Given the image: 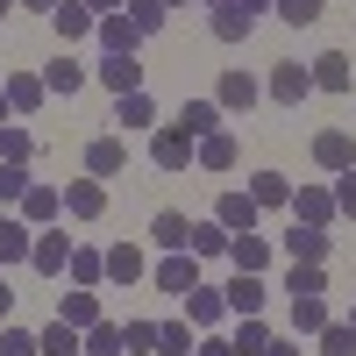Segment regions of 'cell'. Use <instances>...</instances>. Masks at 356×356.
<instances>
[{"mask_svg": "<svg viewBox=\"0 0 356 356\" xmlns=\"http://www.w3.org/2000/svg\"><path fill=\"white\" fill-rule=\"evenodd\" d=\"M150 164L157 171H193L200 164V143L178 129V122H164V129H150Z\"/></svg>", "mask_w": 356, "mask_h": 356, "instance_id": "obj_1", "label": "cell"}, {"mask_svg": "<svg viewBox=\"0 0 356 356\" xmlns=\"http://www.w3.org/2000/svg\"><path fill=\"white\" fill-rule=\"evenodd\" d=\"M307 93H314V65H292V57L271 65V79H264V100L271 107H300Z\"/></svg>", "mask_w": 356, "mask_h": 356, "instance_id": "obj_2", "label": "cell"}, {"mask_svg": "<svg viewBox=\"0 0 356 356\" xmlns=\"http://www.w3.org/2000/svg\"><path fill=\"white\" fill-rule=\"evenodd\" d=\"M150 285L164 292V300H186V292L200 285V257L193 250H164V264L150 271Z\"/></svg>", "mask_w": 356, "mask_h": 356, "instance_id": "obj_3", "label": "cell"}, {"mask_svg": "<svg viewBox=\"0 0 356 356\" xmlns=\"http://www.w3.org/2000/svg\"><path fill=\"white\" fill-rule=\"evenodd\" d=\"M278 250H285V264H328L335 235H328V228H307V221H292V228L278 235Z\"/></svg>", "mask_w": 356, "mask_h": 356, "instance_id": "obj_4", "label": "cell"}, {"mask_svg": "<svg viewBox=\"0 0 356 356\" xmlns=\"http://www.w3.org/2000/svg\"><path fill=\"white\" fill-rule=\"evenodd\" d=\"M29 271H43V278H65V271H72V235H65V228H36Z\"/></svg>", "mask_w": 356, "mask_h": 356, "instance_id": "obj_5", "label": "cell"}, {"mask_svg": "<svg viewBox=\"0 0 356 356\" xmlns=\"http://www.w3.org/2000/svg\"><path fill=\"white\" fill-rule=\"evenodd\" d=\"M214 100H221V114H250V107L264 100V79L235 65V72H221V86H214Z\"/></svg>", "mask_w": 356, "mask_h": 356, "instance_id": "obj_6", "label": "cell"}, {"mask_svg": "<svg viewBox=\"0 0 356 356\" xmlns=\"http://www.w3.org/2000/svg\"><path fill=\"white\" fill-rule=\"evenodd\" d=\"M257 214H264V207L250 200V186H228V193L214 200V221H221L228 235H257Z\"/></svg>", "mask_w": 356, "mask_h": 356, "instance_id": "obj_7", "label": "cell"}, {"mask_svg": "<svg viewBox=\"0 0 356 356\" xmlns=\"http://www.w3.org/2000/svg\"><path fill=\"white\" fill-rule=\"evenodd\" d=\"M29 250H36V228H29L15 207L0 214V271H15V264H29Z\"/></svg>", "mask_w": 356, "mask_h": 356, "instance_id": "obj_8", "label": "cell"}, {"mask_svg": "<svg viewBox=\"0 0 356 356\" xmlns=\"http://www.w3.org/2000/svg\"><path fill=\"white\" fill-rule=\"evenodd\" d=\"M129 171V143L122 136H93L86 143V178H122Z\"/></svg>", "mask_w": 356, "mask_h": 356, "instance_id": "obj_9", "label": "cell"}, {"mask_svg": "<svg viewBox=\"0 0 356 356\" xmlns=\"http://www.w3.org/2000/svg\"><path fill=\"white\" fill-rule=\"evenodd\" d=\"M292 221L335 228V186H300V193H292Z\"/></svg>", "mask_w": 356, "mask_h": 356, "instance_id": "obj_10", "label": "cell"}, {"mask_svg": "<svg viewBox=\"0 0 356 356\" xmlns=\"http://www.w3.org/2000/svg\"><path fill=\"white\" fill-rule=\"evenodd\" d=\"M314 164L321 171H356V136L349 129H321L314 136Z\"/></svg>", "mask_w": 356, "mask_h": 356, "instance_id": "obj_11", "label": "cell"}, {"mask_svg": "<svg viewBox=\"0 0 356 356\" xmlns=\"http://www.w3.org/2000/svg\"><path fill=\"white\" fill-rule=\"evenodd\" d=\"M65 214L72 221H100L107 214V186H100V178H72V186H65Z\"/></svg>", "mask_w": 356, "mask_h": 356, "instance_id": "obj_12", "label": "cell"}, {"mask_svg": "<svg viewBox=\"0 0 356 356\" xmlns=\"http://www.w3.org/2000/svg\"><path fill=\"white\" fill-rule=\"evenodd\" d=\"M221 292H228V314H243V321H250V314H264V300H271V285H264L257 271H235Z\"/></svg>", "mask_w": 356, "mask_h": 356, "instance_id": "obj_13", "label": "cell"}, {"mask_svg": "<svg viewBox=\"0 0 356 356\" xmlns=\"http://www.w3.org/2000/svg\"><path fill=\"white\" fill-rule=\"evenodd\" d=\"M93 36H100V50H107V57H136V50H143V29H136L129 15H100Z\"/></svg>", "mask_w": 356, "mask_h": 356, "instance_id": "obj_14", "label": "cell"}, {"mask_svg": "<svg viewBox=\"0 0 356 356\" xmlns=\"http://www.w3.org/2000/svg\"><path fill=\"white\" fill-rule=\"evenodd\" d=\"M349 86H356V65L342 50H321L314 57V93H349Z\"/></svg>", "mask_w": 356, "mask_h": 356, "instance_id": "obj_15", "label": "cell"}, {"mask_svg": "<svg viewBox=\"0 0 356 356\" xmlns=\"http://www.w3.org/2000/svg\"><path fill=\"white\" fill-rule=\"evenodd\" d=\"M57 214H65V186H29L22 193V221L29 228H50Z\"/></svg>", "mask_w": 356, "mask_h": 356, "instance_id": "obj_16", "label": "cell"}, {"mask_svg": "<svg viewBox=\"0 0 356 356\" xmlns=\"http://www.w3.org/2000/svg\"><path fill=\"white\" fill-rule=\"evenodd\" d=\"M143 278H150V257L136 243H114L107 250V285H143Z\"/></svg>", "mask_w": 356, "mask_h": 356, "instance_id": "obj_17", "label": "cell"}, {"mask_svg": "<svg viewBox=\"0 0 356 356\" xmlns=\"http://www.w3.org/2000/svg\"><path fill=\"white\" fill-rule=\"evenodd\" d=\"M271 257H278V250L264 243V235H228V264H235V271H257V278H264V271H271Z\"/></svg>", "mask_w": 356, "mask_h": 356, "instance_id": "obj_18", "label": "cell"}, {"mask_svg": "<svg viewBox=\"0 0 356 356\" xmlns=\"http://www.w3.org/2000/svg\"><path fill=\"white\" fill-rule=\"evenodd\" d=\"M50 29H57V36H65V43H86V36H93V29H100V15L86 8V0H65V8L50 15Z\"/></svg>", "mask_w": 356, "mask_h": 356, "instance_id": "obj_19", "label": "cell"}, {"mask_svg": "<svg viewBox=\"0 0 356 356\" xmlns=\"http://www.w3.org/2000/svg\"><path fill=\"white\" fill-rule=\"evenodd\" d=\"M57 321H72V328L86 335V328H93V321H107V314H100V292H86V285H72L65 300H57Z\"/></svg>", "mask_w": 356, "mask_h": 356, "instance_id": "obj_20", "label": "cell"}, {"mask_svg": "<svg viewBox=\"0 0 356 356\" xmlns=\"http://www.w3.org/2000/svg\"><path fill=\"white\" fill-rule=\"evenodd\" d=\"M221 122H228V114H221V100H186V107H178V129H186L193 143H207Z\"/></svg>", "mask_w": 356, "mask_h": 356, "instance_id": "obj_21", "label": "cell"}, {"mask_svg": "<svg viewBox=\"0 0 356 356\" xmlns=\"http://www.w3.org/2000/svg\"><path fill=\"white\" fill-rule=\"evenodd\" d=\"M207 29H214V43H250L257 15H250V8H235V0H221V8H214V22H207Z\"/></svg>", "mask_w": 356, "mask_h": 356, "instance_id": "obj_22", "label": "cell"}, {"mask_svg": "<svg viewBox=\"0 0 356 356\" xmlns=\"http://www.w3.org/2000/svg\"><path fill=\"white\" fill-rule=\"evenodd\" d=\"M72 285L100 292V285H107V250H93V243H72Z\"/></svg>", "mask_w": 356, "mask_h": 356, "instance_id": "obj_23", "label": "cell"}, {"mask_svg": "<svg viewBox=\"0 0 356 356\" xmlns=\"http://www.w3.org/2000/svg\"><path fill=\"white\" fill-rule=\"evenodd\" d=\"M100 86H107L114 100H122V93H143V65H136V57H100Z\"/></svg>", "mask_w": 356, "mask_h": 356, "instance_id": "obj_24", "label": "cell"}, {"mask_svg": "<svg viewBox=\"0 0 356 356\" xmlns=\"http://www.w3.org/2000/svg\"><path fill=\"white\" fill-rule=\"evenodd\" d=\"M178 307H186V321H193V328H214V321L228 314V292H207V285H193Z\"/></svg>", "mask_w": 356, "mask_h": 356, "instance_id": "obj_25", "label": "cell"}, {"mask_svg": "<svg viewBox=\"0 0 356 356\" xmlns=\"http://www.w3.org/2000/svg\"><path fill=\"white\" fill-rule=\"evenodd\" d=\"M114 122H122V129H164L150 93H122V100H114Z\"/></svg>", "mask_w": 356, "mask_h": 356, "instance_id": "obj_26", "label": "cell"}, {"mask_svg": "<svg viewBox=\"0 0 356 356\" xmlns=\"http://www.w3.org/2000/svg\"><path fill=\"white\" fill-rule=\"evenodd\" d=\"M150 243H157V250H186V243H193V221L178 214V207H164V214L150 221Z\"/></svg>", "mask_w": 356, "mask_h": 356, "instance_id": "obj_27", "label": "cell"}, {"mask_svg": "<svg viewBox=\"0 0 356 356\" xmlns=\"http://www.w3.org/2000/svg\"><path fill=\"white\" fill-rule=\"evenodd\" d=\"M8 100H15V114H36V107L50 100V86H43V72H15V79H8Z\"/></svg>", "mask_w": 356, "mask_h": 356, "instance_id": "obj_28", "label": "cell"}, {"mask_svg": "<svg viewBox=\"0 0 356 356\" xmlns=\"http://www.w3.org/2000/svg\"><path fill=\"white\" fill-rule=\"evenodd\" d=\"M285 292H292V300H328V271H321V264H292Z\"/></svg>", "mask_w": 356, "mask_h": 356, "instance_id": "obj_29", "label": "cell"}, {"mask_svg": "<svg viewBox=\"0 0 356 356\" xmlns=\"http://www.w3.org/2000/svg\"><path fill=\"white\" fill-rule=\"evenodd\" d=\"M36 342H43V356H86V335L72 328V321H50V328H36Z\"/></svg>", "mask_w": 356, "mask_h": 356, "instance_id": "obj_30", "label": "cell"}, {"mask_svg": "<svg viewBox=\"0 0 356 356\" xmlns=\"http://www.w3.org/2000/svg\"><path fill=\"white\" fill-rule=\"evenodd\" d=\"M43 86H50V93H65V100H79L86 65H79V57H57V65H43Z\"/></svg>", "mask_w": 356, "mask_h": 356, "instance_id": "obj_31", "label": "cell"}, {"mask_svg": "<svg viewBox=\"0 0 356 356\" xmlns=\"http://www.w3.org/2000/svg\"><path fill=\"white\" fill-rule=\"evenodd\" d=\"M235 157H243V150H235L228 129H214V136L200 143V171H235Z\"/></svg>", "mask_w": 356, "mask_h": 356, "instance_id": "obj_32", "label": "cell"}, {"mask_svg": "<svg viewBox=\"0 0 356 356\" xmlns=\"http://www.w3.org/2000/svg\"><path fill=\"white\" fill-rule=\"evenodd\" d=\"M250 200H257V207H292V178H285V171H257V178H250Z\"/></svg>", "mask_w": 356, "mask_h": 356, "instance_id": "obj_33", "label": "cell"}, {"mask_svg": "<svg viewBox=\"0 0 356 356\" xmlns=\"http://www.w3.org/2000/svg\"><path fill=\"white\" fill-rule=\"evenodd\" d=\"M86 356H129L122 321H93V328H86Z\"/></svg>", "mask_w": 356, "mask_h": 356, "instance_id": "obj_34", "label": "cell"}, {"mask_svg": "<svg viewBox=\"0 0 356 356\" xmlns=\"http://www.w3.org/2000/svg\"><path fill=\"white\" fill-rule=\"evenodd\" d=\"M228 342H235V356H264V349H271V321H264V314H250Z\"/></svg>", "mask_w": 356, "mask_h": 356, "instance_id": "obj_35", "label": "cell"}, {"mask_svg": "<svg viewBox=\"0 0 356 356\" xmlns=\"http://www.w3.org/2000/svg\"><path fill=\"white\" fill-rule=\"evenodd\" d=\"M193 257H228V228L207 214V221H193V243H186Z\"/></svg>", "mask_w": 356, "mask_h": 356, "instance_id": "obj_36", "label": "cell"}, {"mask_svg": "<svg viewBox=\"0 0 356 356\" xmlns=\"http://www.w3.org/2000/svg\"><path fill=\"white\" fill-rule=\"evenodd\" d=\"M193 321H157V356H193Z\"/></svg>", "mask_w": 356, "mask_h": 356, "instance_id": "obj_37", "label": "cell"}, {"mask_svg": "<svg viewBox=\"0 0 356 356\" xmlns=\"http://www.w3.org/2000/svg\"><path fill=\"white\" fill-rule=\"evenodd\" d=\"M328 300H292V335H321V328H328Z\"/></svg>", "mask_w": 356, "mask_h": 356, "instance_id": "obj_38", "label": "cell"}, {"mask_svg": "<svg viewBox=\"0 0 356 356\" xmlns=\"http://www.w3.org/2000/svg\"><path fill=\"white\" fill-rule=\"evenodd\" d=\"M29 157H36V136H29L22 122H8L0 129V164H29Z\"/></svg>", "mask_w": 356, "mask_h": 356, "instance_id": "obj_39", "label": "cell"}, {"mask_svg": "<svg viewBox=\"0 0 356 356\" xmlns=\"http://www.w3.org/2000/svg\"><path fill=\"white\" fill-rule=\"evenodd\" d=\"M122 15H129V22L143 29V36H157V29L171 22V8H164V0H129V8H122Z\"/></svg>", "mask_w": 356, "mask_h": 356, "instance_id": "obj_40", "label": "cell"}, {"mask_svg": "<svg viewBox=\"0 0 356 356\" xmlns=\"http://www.w3.org/2000/svg\"><path fill=\"white\" fill-rule=\"evenodd\" d=\"M314 342H321V356H356V328H349V321H328Z\"/></svg>", "mask_w": 356, "mask_h": 356, "instance_id": "obj_41", "label": "cell"}, {"mask_svg": "<svg viewBox=\"0 0 356 356\" xmlns=\"http://www.w3.org/2000/svg\"><path fill=\"white\" fill-rule=\"evenodd\" d=\"M29 186H36V178H29V164H0V207H22Z\"/></svg>", "mask_w": 356, "mask_h": 356, "instance_id": "obj_42", "label": "cell"}, {"mask_svg": "<svg viewBox=\"0 0 356 356\" xmlns=\"http://www.w3.org/2000/svg\"><path fill=\"white\" fill-rule=\"evenodd\" d=\"M122 342L129 356H157V321H122Z\"/></svg>", "mask_w": 356, "mask_h": 356, "instance_id": "obj_43", "label": "cell"}, {"mask_svg": "<svg viewBox=\"0 0 356 356\" xmlns=\"http://www.w3.org/2000/svg\"><path fill=\"white\" fill-rule=\"evenodd\" d=\"M0 356H43V342L29 328H15V321H0Z\"/></svg>", "mask_w": 356, "mask_h": 356, "instance_id": "obj_44", "label": "cell"}, {"mask_svg": "<svg viewBox=\"0 0 356 356\" xmlns=\"http://www.w3.org/2000/svg\"><path fill=\"white\" fill-rule=\"evenodd\" d=\"M321 8H328V0H278V15H285L292 29H314V22H321Z\"/></svg>", "mask_w": 356, "mask_h": 356, "instance_id": "obj_45", "label": "cell"}, {"mask_svg": "<svg viewBox=\"0 0 356 356\" xmlns=\"http://www.w3.org/2000/svg\"><path fill=\"white\" fill-rule=\"evenodd\" d=\"M335 214L356 221V171H335Z\"/></svg>", "mask_w": 356, "mask_h": 356, "instance_id": "obj_46", "label": "cell"}, {"mask_svg": "<svg viewBox=\"0 0 356 356\" xmlns=\"http://www.w3.org/2000/svg\"><path fill=\"white\" fill-rule=\"evenodd\" d=\"M264 356H300V335H271V349Z\"/></svg>", "mask_w": 356, "mask_h": 356, "instance_id": "obj_47", "label": "cell"}, {"mask_svg": "<svg viewBox=\"0 0 356 356\" xmlns=\"http://www.w3.org/2000/svg\"><path fill=\"white\" fill-rule=\"evenodd\" d=\"M193 356H235V342H221V335H207V342H200Z\"/></svg>", "mask_w": 356, "mask_h": 356, "instance_id": "obj_48", "label": "cell"}, {"mask_svg": "<svg viewBox=\"0 0 356 356\" xmlns=\"http://www.w3.org/2000/svg\"><path fill=\"white\" fill-rule=\"evenodd\" d=\"M0 321H15V285L0 278Z\"/></svg>", "mask_w": 356, "mask_h": 356, "instance_id": "obj_49", "label": "cell"}, {"mask_svg": "<svg viewBox=\"0 0 356 356\" xmlns=\"http://www.w3.org/2000/svg\"><path fill=\"white\" fill-rule=\"evenodd\" d=\"M86 8H93V15H122L129 0H86Z\"/></svg>", "mask_w": 356, "mask_h": 356, "instance_id": "obj_50", "label": "cell"}, {"mask_svg": "<svg viewBox=\"0 0 356 356\" xmlns=\"http://www.w3.org/2000/svg\"><path fill=\"white\" fill-rule=\"evenodd\" d=\"M15 122V100H8V86H0V129H8Z\"/></svg>", "mask_w": 356, "mask_h": 356, "instance_id": "obj_51", "label": "cell"}, {"mask_svg": "<svg viewBox=\"0 0 356 356\" xmlns=\"http://www.w3.org/2000/svg\"><path fill=\"white\" fill-rule=\"evenodd\" d=\"M22 8H36V15H57V8H65V0H22Z\"/></svg>", "mask_w": 356, "mask_h": 356, "instance_id": "obj_52", "label": "cell"}, {"mask_svg": "<svg viewBox=\"0 0 356 356\" xmlns=\"http://www.w3.org/2000/svg\"><path fill=\"white\" fill-rule=\"evenodd\" d=\"M8 15H15V0H0V22H8Z\"/></svg>", "mask_w": 356, "mask_h": 356, "instance_id": "obj_53", "label": "cell"}, {"mask_svg": "<svg viewBox=\"0 0 356 356\" xmlns=\"http://www.w3.org/2000/svg\"><path fill=\"white\" fill-rule=\"evenodd\" d=\"M164 8H186V0H164Z\"/></svg>", "mask_w": 356, "mask_h": 356, "instance_id": "obj_54", "label": "cell"}, {"mask_svg": "<svg viewBox=\"0 0 356 356\" xmlns=\"http://www.w3.org/2000/svg\"><path fill=\"white\" fill-rule=\"evenodd\" d=\"M200 8H221V0H200Z\"/></svg>", "mask_w": 356, "mask_h": 356, "instance_id": "obj_55", "label": "cell"}, {"mask_svg": "<svg viewBox=\"0 0 356 356\" xmlns=\"http://www.w3.org/2000/svg\"><path fill=\"white\" fill-rule=\"evenodd\" d=\"M349 328H356V307H349Z\"/></svg>", "mask_w": 356, "mask_h": 356, "instance_id": "obj_56", "label": "cell"}, {"mask_svg": "<svg viewBox=\"0 0 356 356\" xmlns=\"http://www.w3.org/2000/svg\"><path fill=\"white\" fill-rule=\"evenodd\" d=\"M271 8H278V0H271Z\"/></svg>", "mask_w": 356, "mask_h": 356, "instance_id": "obj_57", "label": "cell"}]
</instances>
